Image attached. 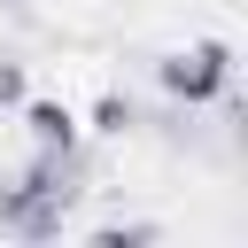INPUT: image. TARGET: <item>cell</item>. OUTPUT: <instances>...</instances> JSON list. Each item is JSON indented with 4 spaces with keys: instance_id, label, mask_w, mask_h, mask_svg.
<instances>
[{
    "instance_id": "obj_1",
    "label": "cell",
    "mask_w": 248,
    "mask_h": 248,
    "mask_svg": "<svg viewBox=\"0 0 248 248\" xmlns=\"http://www.w3.org/2000/svg\"><path fill=\"white\" fill-rule=\"evenodd\" d=\"M225 70H232V62H225V46H186V54H170V62H163V85H170L178 101H209V93L225 85Z\"/></svg>"
},
{
    "instance_id": "obj_2",
    "label": "cell",
    "mask_w": 248,
    "mask_h": 248,
    "mask_svg": "<svg viewBox=\"0 0 248 248\" xmlns=\"http://www.w3.org/2000/svg\"><path fill=\"white\" fill-rule=\"evenodd\" d=\"M23 124H31V140H39V147H78V116H70L62 101H31V108H23Z\"/></svg>"
},
{
    "instance_id": "obj_3",
    "label": "cell",
    "mask_w": 248,
    "mask_h": 248,
    "mask_svg": "<svg viewBox=\"0 0 248 248\" xmlns=\"http://www.w3.org/2000/svg\"><path fill=\"white\" fill-rule=\"evenodd\" d=\"M16 93H23V70H16V62H0V101H16Z\"/></svg>"
}]
</instances>
